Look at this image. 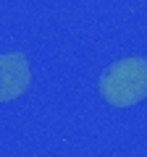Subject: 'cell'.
<instances>
[{"mask_svg":"<svg viewBox=\"0 0 147 157\" xmlns=\"http://www.w3.org/2000/svg\"><path fill=\"white\" fill-rule=\"evenodd\" d=\"M97 92L110 107H134L147 97V58L129 55L110 63L97 78Z\"/></svg>","mask_w":147,"mask_h":157,"instance_id":"obj_1","label":"cell"},{"mask_svg":"<svg viewBox=\"0 0 147 157\" xmlns=\"http://www.w3.org/2000/svg\"><path fill=\"white\" fill-rule=\"evenodd\" d=\"M32 68L24 52H0V102H13L26 94Z\"/></svg>","mask_w":147,"mask_h":157,"instance_id":"obj_2","label":"cell"}]
</instances>
